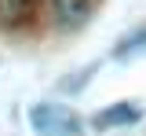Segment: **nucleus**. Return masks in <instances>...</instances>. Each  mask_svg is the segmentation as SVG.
I'll list each match as a JSON object with an SVG mask.
<instances>
[{"label": "nucleus", "instance_id": "f03ea898", "mask_svg": "<svg viewBox=\"0 0 146 136\" xmlns=\"http://www.w3.org/2000/svg\"><path fill=\"white\" fill-rule=\"evenodd\" d=\"M135 121H143L139 103H113L102 114H95V129H124V125H135Z\"/></svg>", "mask_w": 146, "mask_h": 136}, {"label": "nucleus", "instance_id": "20e7f679", "mask_svg": "<svg viewBox=\"0 0 146 136\" xmlns=\"http://www.w3.org/2000/svg\"><path fill=\"white\" fill-rule=\"evenodd\" d=\"M36 0H0V19L11 22V26H22V22L33 19Z\"/></svg>", "mask_w": 146, "mask_h": 136}, {"label": "nucleus", "instance_id": "39448f33", "mask_svg": "<svg viewBox=\"0 0 146 136\" xmlns=\"http://www.w3.org/2000/svg\"><path fill=\"white\" fill-rule=\"evenodd\" d=\"M139 52H146V26H139V30H131L128 37H121L113 55H117V59H128V55H139Z\"/></svg>", "mask_w": 146, "mask_h": 136}, {"label": "nucleus", "instance_id": "f257e3e1", "mask_svg": "<svg viewBox=\"0 0 146 136\" xmlns=\"http://www.w3.org/2000/svg\"><path fill=\"white\" fill-rule=\"evenodd\" d=\"M29 125L36 136H77L80 133V118L62 103H36L29 110Z\"/></svg>", "mask_w": 146, "mask_h": 136}, {"label": "nucleus", "instance_id": "7ed1b4c3", "mask_svg": "<svg viewBox=\"0 0 146 136\" xmlns=\"http://www.w3.org/2000/svg\"><path fill=\"white\" fill-rule=\"evenodd\" d=\"M51 15L62 30L70 26H80V22L91 15V0H51Z\"/></svg>", "mask_w": 146, "mask_h": 136}]
</instances>
